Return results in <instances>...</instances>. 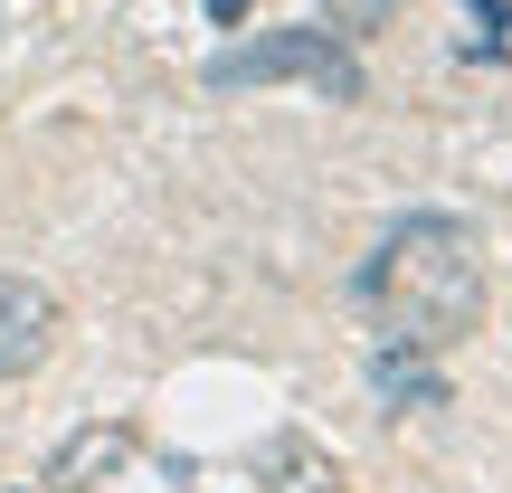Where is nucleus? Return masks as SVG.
<instances>
[{
    "label": "nucleus",
    "mask_w": 512,
    "mask_h": 493,
    "mask_svg": "<svg viewBox=\"0 0 512 493\" xmlns=\"http://www.w3.org/2000/svg\"><path fill=\"white\" fill-rule=\"evenodd\" d=\"M256 475H266V493H342V465L323 456V446L313 437H266V465H256Z\"/></svg>",
    "instance_id": "obj_6"
},
{
    "label": "nucleus",
    "mask_w": 512,
    "mask_h": 493,
    "mask_svg": "<svg viewBox=\"0 0 512 493\" xmlns=\"http://www.w3.org/2000/svg\"><path fill=\"white\" fill-rule=\"evenodd\" d=\"M361 304L380 313V342L446 351L484 323V228L456 209H408L361 266Z\"/></svg>",
    "instance_id": "obj_1"
},
{
    "label": "nucleus",
    "mask_w": 512,
    "mask_h": 493,
    "mask_svg": "<svg viewBox=\"0 0 512 493\" xmlns=\"http://www.w3.org/2000/svg\"><path fill=\"white\" fill-rule=\"evenodd\" d=\"M370 389H380V408H446V380H437V361H427L418 342H380L370 351Z\"/></svg>",
    "instance_id": "obj_5"
},
{
    "label": "nucleus",
    "mask_w": 512,
    "mask_h": 493,
    "mask_svg": "<svg viewBox=\"0 0 512 493\" xmlns=\"http://www.w3.org/2000/svg\"><path fill=\"white\" fill-rule=\"evenodd\" d=\"M124 456H133V427H76V437L57 446L48 484H57V493H95L105 475H124Z\"/></svg>",
    "instance_id": "obj_4"
},
{
    "label": "nucleus",
    "mask_w": 512,
    "mask_h": 493,
    "mask_svg": "<svg viewBox=\"0 0 512 493\" xmlns=\"http://www.w3.org/2000/svg\"><path fill=\"white\" fill-rule=\"evenodd\" d=\"M48 332H57V294L38 275H0V380H19L48 351Z\"/></svg>",
    "instance_id": "obj_3"
},
{
    "label": "nucleus",
    "mask_w": 512,
    "mask_h": 493,
    "mask_svg": "<svg viewBox=\"0 0 512 493\" xmlns=\"http://www.w3.org/2000/svg\"><path fill=\"white\" fill-rule=\"evenodd\" d=\"M389 10H399V0H323V19H332V38H361V29H380Z\"/></svg>",
    "instance_id": "obj_7"
},
{
    "label": "nucleus",
    "mask_w": 512,
    "mask_h": 493,
    "mask_svg": "<svg viewBox=\"0 0 512 493\" xmlns=\"http://www.w3.org/2000/svg\"><path fill=\"white\" fill-rule=\"evenodd\" d=\"M465 19H475V29H484L475 48L494 57V48H503V29H512V0H465Z\"/></svg>",
    "instance_id": "obj_8"
},
{
    "label": "nucleus",
    "mask_w": 512,
    "mask_h": 493,
    "mask_svg": "<svg viewBox=\"0 0 512 493\" xmlns=\"http://www.w3.org/2000/svg\"><path fill=\"white\" fill-rule=\"evenodd\" d=\"M209 86L219 95H238V86H313L323 105H361L370 76L351 57V38H332V29H256V38L209 57Z\"/></svg>",
    "instance_id": "obj_2"
},
{
    "label": "nucleus",
    "mask_w": 512,
    "mask_h": 493,
    "mask_svg": "<svg viewBox=\"0 0 512 493\" xmlns=\"http://www.w3.org/2000/svg\"><path fill=\"white\" fill-rule=\"evenodd\" d=\"M209 19H247V0H209Z\"/></svg>",
    "instance_id": "obj_9"
}]
</instances>
